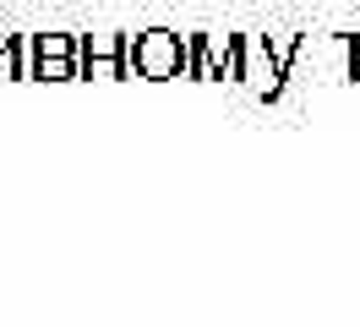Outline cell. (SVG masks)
Listing matches in <instances>:
<instances>
[{
  "label": "cell",
  "mask_w": 360,
  "mask_h": 327,
  "mask_svg": "<svg viewBox=\"0 0 360 327\" xmlns=\"http://www.w3.org/2000/svg\"><path fill=\"white\" fill-rule=\"evenodd\" d=\"M142 65H148V71H169V65H175V44L169 39H148L142 44Z\"/></svg>",
  "instance_id": "cell-1"
},
{
  "label": "cell",
  "mask_w": 360,
  "mask_h": 327,
  "mask_svg": "<svg viewBox=\"0 0 360 327\" xmlns=\"http://www.w3.org/2000/svg\"><path fill=\"white\" fill-rule=\"evenodd\" d=\"M39 71H44V77H66V39H49L44 49H39Z\"/></svg>",
  "instance_id": "cell-2"
}]
</instances>
